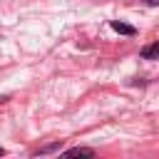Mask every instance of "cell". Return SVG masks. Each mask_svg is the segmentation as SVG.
<instances>
[{
    "instance_id": "cell-1",
    "label": "cell",
    "mask_w": 159,
    "mask_h": 159,
    "mask_svg": "<svg viewBox=\"0 0 159 159\" xmlns=\"http://www.w3.org/2000/svg\"><path fill=\"white\" fill-rule=\"evenodd\" d=\"M109 27H112L114 32H119V35H134V32H137L132 25H127V22H119V20H112V22H109Z\"/></svg>"
},
{
    "instance_id": "cell-2",
    "label": "cell",
    "mask_w": 159,
    "mask_h": 159,
    "mask_svg": "<svg viewBox=\"0 0 159 159\" xmlns=\"http://www.w3.org/2000/svg\"><path fill=\"white\" fill-rule=\"evenodd\" d=\"M142 57H144V60H157V57H159V40H154L152 45H147V47L142 50Z\"/></svg>"
},
{
    "instance_id": "cell-3",
    "label": "cell",
    "mask_w": 159,
    "mask_h": 159,
    "mask_svg": "<svg viewBox=\"0 0 159 159\" xmlns=\"http://www.w3.org/2000/svg\"><path fill=\"white\" fill-rule=\"evenodd\" d=\"M65 157H94V149H89V147H75V149H67Z\"/></svg>"
},
{
    "instance_id": "cell-4",
    "label": "cell",
    "mask_w": 159,
    "mask_h": 159,
    "mask_svg": "<svg viewBox=\"0 0 159 159\" xmlns=\"http://www.w3.org/2000/svg\"><path fill=\"white\" fill-rule=\"evenodd\" d=\"M55 149H60V142H57V144H47V147H42L40 154H47V152H55Z\"/></svg>"
},
{
    "instance_id": "cell-5",
    "label": "cell",
    "mask_w": 159,
    "mask_h": 159,
    "mask_svg": "<svg viewBox=\"0 0 159 159\" xmlns=\"http://www.w3.org/2000/svg\"><path fill=\"white\" fill-rule=\"evenodd\" d=\"M144 2H147L149 7H154V5H159V0H144Z\"/></svg>"
},
{
    "instance_id": "cell-6",
    "label": "cell",
    "mask_w": 159,
    "mask_h": 159,
    "mask_svg": "<svg viewBox=\"0 0 159 159\" xmlns=\"http://www.w3.org/2000/svg\"><path fill=\"white\" fill-rule=\"evenodd\" d=\"M2 154H5V149H2V147H0V157H2Z\"/></svg>"
}]
</instances>
